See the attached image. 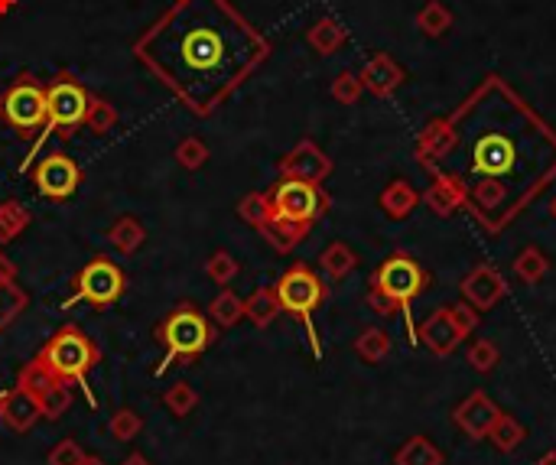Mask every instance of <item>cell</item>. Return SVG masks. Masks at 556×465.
<instances>
[{"label": "cell", "mask_w": 556, "mask_h": 465, "mask_svg": "<svg viewBox=\"0 0 556 465\" xmlns=\"http://www.w3.org/2000/svg\"><path fill=\"white\" fill-rule=\"evenodd\" d=\"M137 56L205 114L267 56V43L225 0H179L137 43Z\"/></svg>", "instance_id": "cell-1"}, {"label": "cell", "mask_w": 556, "mask_h": 465, "mask_svg": "<svg viewBox=\"0 0 556 465\" xmlns=\"http://www.w3.org/2000/svg\"><path fill=\"white\" fill-rule=\"evenodd\" d=\"M452 114L475 131L469 144V183L498 179L508 189L521 186L530 205L556 179V131L501 75H485Z\"/></svg>", "instance_id": "cell-2"}, {"label": "cell", "mask_w": 556, "mask_h": 465, "mask_svg": "<svg viewBox=\"0 0 556 465\" xmlns=\"http://www.w3.org/2000/svg\"><path fill=\"white\" fill-rule=\"evenodd\" d=\"M329 209V196L319 189V183H306V179L283 176L267 196V238L277 244L280 251L296 248L306 231L313 228Z\"/></svg>", "instance_id": "cell-3"}, {"label": "cell", "mask_w": 556, "mask_h": 465, "mask_svg": "<svg viewBox=\"0 0 556 465\" xmlns=\"http://www.w3.org/2000/svg\"><path fill=\"white\" fill-rule=\"evenodd\" d=\"M430 287V274L420 261H413L410 254L397 251L391 257H384L381 267L371 274V290L368 303L374 313L381 316H410V306L417 303V296Z\"/></svg>", "instance_id": "cell-4"}, {"label": "cell", "mask_w": 556, "mask_h": 465, "mask_svg": "<svg viewBox=\"0 0 556 465\" xmlns=\"http://www.w3.org/2000/svg\"><path fill=\"white\" fill-rule=\"evenodd\" d=\"M274 293H277V303H280L283 313H290L293 319H300L306 326L309 342H313V355L319 358L322 348H319L316 329H313V313L322 306V300H326V287H322V280L309 267L296 264L280 277Z\"/></svg>", "instance_id": "cell-5"}, {"label": "cell", "mask_w": 556, "mask_h": 465, "mask_svg": "<svg viewBox=\"0 0 556 465\" xmlns=\"http://www.w3.org/2000/svg\"><path fill=\"white\" fill-rule=\"evenodd\" d=\"M160 339L166 342V355L157 374H163L176 358H196L202 348H209L212 329H209V322L202 319V313H196L192 306H183V309H176L173 316H166V322L160 326Z\"/></svg>", "instance_id": "cell-6"}, {"label": "cell", "mask_w": 556, "mask_h": 465, "mask_svg": "<svg viewBox=\"0 0 556 465\" xmlns=\"http://www.w3.org/2000/svg\"><path fill=\"white\" fill-rule=\"evenodd\" d=\"M92 365H95V348L79 329H62L43 352V368L59 374V378H79L85 394H88L85 374ZM88 400H92V394H88Z\"/></svg>", "instance_id": "cell-7"}, {"label": "cell", "mask_w": 556, "mask_h": 465, "mask_svg": "<svg viewBox=\"0 0 556 465\" xmlns=\"http://www.w3.org/2000/svg\"><path fill=\"white\" fill-rule=\"evenodd\" d=\"M88 114V95L79 82L72 79H62L56 85H49L46 92V131H59V134H69L75 131Z\"/></svg>", "instance_id": "cell-8"}, {"label": "cell", "mask_w": 556, "mask_h": 465, "mask_svg": "<svg viewBox=\"0 0 556 465\" xmlns=\"http://www.w3.org/2000/svg\"><path fill=\"white\" fill-rule=\"evenodd\" d=\"M0 114L17 131L30 134L36 127H46V92L33 79H20L7 95L0 98Z\"/></svg>", "instance_id": "cell-9"}, {"label": "cell", "mask_w": 556, "mask_h": 465, "mask_svg": "<svg viewBox=\"0 0 556 465\" xmlns=\"http://www.w3.org/2000/svg\"><path fill=\"white\" fill-rule=\"evenodd\" d=\"M121 290H124L121 270L114 267L111 261H105V257H95V261L79 274V280H75V296L66 306L79 303V300H92L98 306H108V303L118 300Z\"/></svg>", "instance_id": "cell-10"}, {"label": "cell", "mask_w": 556, "mask_h": 465, "mask_svg": "<svg viewBox=\"0 0 556 465\" xmlns=\"http://www.w3.org/2000/svg\"><path fill=\"white\" fill-rule=\"evenodd\" d=\"M498 417H501V407L495 404V400H491L485 391H472L456 410H452V426L462 430L469 439H475V443H482V439H488L491 426H495Z\"/></svg>", "instance_id": "cell-11"}, {"label": "cell", "mask_w": 556, "mask_h": 465, "mask_svg": "<svg viewBox=\"0 0 556 465\" xmlns=\"http://www.w3.org/2000/svg\"><path fill=\"white\" fill-rule=\"evenodd\" d=\"M462 339H465V332L456 322V316H452V306L433 309V313L417 326V342H423L436 358L452 355L462 345Z\"/></svg>", "instance_id": "cell-12"}, {"label": "cell", "mask_w": 556, "mask_h": 465, "mask_svg": "<svg viewBox=\"0 0 556 465\" xmlns=\"http://www.w3.org/2000/svg\"><path fill=\"white\" fill-rule=\"evenodd\" d=\"M430 186L423 192V205L439 218H449L456 215L459 209H465V199H469V183H465L462 176L456 173H446V170H430Z\"/></svg>", "instance_id": "cell-13"}, {"label": "cell", "mask_w": 556, "mask_h": 465, "mask_svg": "<svg viewBox=\"0 0 556 465\" xmlns=\"http://www.w3.org/2000/svg\"><path fill=\"white\" fill-rule=\"evenodd\" d=\"M459 290H462L465 303H469L472 309L488 313V309H495L504 296H508V283H504V277L491 264H478L462 277Z\"/></svg>", "instance_id": "cell-14"}, {"label": "cell", "mask_w": 556, "mask_h": 465, "mask_svg": "<svg viewBox=\"0 0 556 465\" xmlns=\"http://www.w3.org/2000/svg\"><path fill=\"white\" fill-rule=\"evenodd\" d=\"M456 144H459V131L449 114L446 118H436L426 124V131L417 137V163L423 170H436L439 163L449 160V153L456 150Z\"/></svg>", "instance_id": "cell-15"}, {"label": "cell", "mask_w": 556, "mask_h": 465, "mask_svg": "<svg viewBox=\"0 0 556 465\" xmlns=\"http://www.w3.org/2000/svg\"><path fill=\"white\" fill-rule=\"evenodd\" d=\"M79 179H82L79 166L69 157H62V153H53V157H46L40 163V170H36V189L49 199H66L79 189Z\"/></svg>", "instance_id": "cell-16"}, {"label": "cell", "mask_w": 556, "mask_h": 465, "mask_svg": "<svg viewBox=\"0 0 556 465\" xmlns=\"http://www.w3.org/2000/svg\"><path fill=\"white\" fill-rule=\"evenodd\" d=\"M329 173H332V163L316 144H300L283 160V176L306 179V183H322Z\"/></svg>", "instance_id": "cell-17"}, {"label": "cell", "mask_w": 556, "mask_h": 465, "mask_svg": "<svg viewBox=\"0 0 556 465\" xmlns=\"http://www.w3.org/2000/svg\"><path fill=\"white\" fill-rule=\"evenodd\" d=\"M400 82H404V69H400L397 62L391 56H384V53L371 56L368 66L361 69V85H365L368 92L381 95V98L384 95H394L397 88H400Z\"/></svg>", "instance_id": "cell-18"}, {"label": "cell", "mask_w": 556, "mask_h": 465, "mask_svg": "<svg viewBox=\"0 0 556 465\" xmlns=\"http://www.w3.org/2000/svg\"><path fill=\"white\" fill-rule=\"evenodd\" d=\"M394 465H446V456L430 436L413 433L404 439V446L394 452Z\"/></svg>", "instance_id": "cell-19"}, {"label": "cell", "mask_w": 556, "mask_h": 465, "mask_svg": "<svg viewBox=\"0 0 556 465\" xmlns=\"http://www.w3.org/2000/svg\"><path fill=\"white\" fill-rule=\"evenodd\" d=\"M417 205H420V192L410 183H404V179H394V183L381 192V212L391 218V222H404V218L413 215Z\"/></svg>", "instance_id": "cell-20"}, {"label": "cell", "mask_w": 556, "mask_h": 465, "mask_svg": "<svg viewBox=\"0 0 556 465\" xmlns=\"http://www.w3.org/2000/svg\"><path fill=\"white\" fill-rule=\"evenodd\" d=\"M547 274H550V257L543 254L540 248H534V244L514 257V277L521 280L524 287H537Z\"/></svg>", "instance_id": "cell-21"}, {"label": "cell", "mask_w": 556, "mask_h": 465, "mask_svg": "<svg viewBox=\"0 0 556 465\" xmlns=\"http://www.w3.org/2000/svg\"><path fill=\"white\" fill-rule=\"evenodd\" d=\"M524 439H527L524 423L501 410V417L495 420V426H491V433H488V443L495 446L498 452H514Z\"/></svg>", "instance_id": "cell-22"}, {"label": "cell", "mask_w": 556, "mask_h": 465, "mask_svg": "<svg viewBox=\"0 0 556 465\" xmlns=\"http://www.w3.org/2000/svg\"><path fill=\"white\" fill-rule=\"evenodd\" d=\"M319 264H322V270H326V274H329L332 280H342V277H348V274H352V270H355L358 257H355L352 248H348V244L335 241V244H329L326 251H322Z\"/></svg>", "instance_id": "cell-23"}, {"label": "cell", "mask_w": 556, "mask_h": 465, "mask_svg": "<svg viewBox=\"0 0 556 465\" xmlns=\"http://www.w3.org/2000/svg\"><path fill=\"white\" fill-rule=\"evenodd\" d=\"M355 352L361 361H368V365H378V361L391 355V335L384 329H365L355 339Z\"/></svg>", "instance_id": "cell-24"}, {"label": "cell", "mask_w": 556, "mask_h": 465, "mask_svg": "<svg viewBox=\"0 0 556 465\" xmlns=\"http://www.w3.org/2000/svg\"><path fill=\"white\" fill-rule=\"evenodd\" d=\"M417 27H420L423 36H433V40H436V36L449 33V27H452L449 7L439 4V0H430V4H426L420 14H417Z\"/></svg>", "instance_id": "cell-25"}, {"label": "cell", "mask_w": 556, "mask_h": 465, "mask_svg": "<svg viewBox=\"0 0 556 465\" xmlns=\"http://www.w3.org/2000/svg\"><path fill=\"white\" fill-rule=\"evenodd\" d=\"M498 358H501V352H498V345L491 342V339H475L469 345V352H465V361H469V368L478 371V374H491V371H495L498 368Z\"/></svg>", "instance_id": "cell-26"}, {"label": "cell", "mask_w": 556, "mask_h": 465, "mask_svg": "<svg viewBox=\"0 0 556 465\" xmlns=\"http://www.w3.org/2000/svg\"><path fill=\"white\" fill-rule=\"evenodd\" d=\"M309 43H313L322 56H329V53H335V49L345 43V30L335 20H319L316 27L309 30Z\"/></svg>", "instance_id": "cell-27"}, {"label": "cell", "mask_w": 556, "mask_h": 465, "mask_svg": "<svg viewBox=\"0 0 556 465\" xmlns=\"http://www.w3.org/2000/svg\"><path fill=\"white\" fill-rule=\"evenodd\" d=\"M248 313L257 326H267L270 319L280 313V303H277V293H257L254 300L248 303Z\"/></svg>", "instance_id": "cell-28"}, {"label": "cell", "mask_w": 556, "mask_h": 465, "mask_svg": "<svg viewBox=\"0 0 556 465\" xmlns=\"http://www.w3.org/2000/svg\"><path fill=\"white\" fill-rule=\"evenodd\" d=\"M361 92H365L361 75H352V72H342L332 85V95H335V101H342V105H355Z\"/></svg>", "instance_id": "cell-29"}, {"label": "cell", "mask_w": 556, "mask_h": 465, "mask_svg": "<svg viewBox=\"0 0 556 465\" xmlns=\"http://www.w3.org/2000/svg\"><path fill=\"white\" fill-rule=\"evenodd\" d=\"M23 306V296L20 290L10 283V277H0V326L17 313V309Z\"/></svg>", "instance_id": "cell-30"}, {"label": "cell", "mask_w": 556, "mask_h": 465, "mask_svg": "<svg viewBox=\"0 0 556 465\" xmlns=\"http://www.w3.org/2000/svg\"><path fill=\"white\" fill-rule=\"evenodd\" d=\"M53 465H82V452L75 449V443H62L53 456H49Z\"/></svg>", "instance_id": "cell-31"}, {"label": "cell", "mask_w": 556, "mask_h": 465, "mask_svg": "<svg viewBox=\"0 0 556 465\" xmlns=\"http://www.w3.org/2000/svg\"><path fill=\"white\" fill-rule=\"evenodd\" d=\"M215 313L222 322H235L241 316V303L235 300V296H222V303L215 306Z\"/></svg>", "instance_id": "cell-32"}, {"label": "cell", "mask_w": 556, "mask_h": 465, "mask_svg": "<svg viewBox=\"0 0 556 465\" xmlns=\"http://www.w3.org/2000/svg\"><path fill=\"white\" fill-rule=\"evenodd\" d=\"M140 420L134 417V413H118V423H114V433L118 436H127V433H137Z\"/></svg>", "instance_id": "cell-33"}, {"label": "cell", "mask_w": 556, "mask_h": 465, "mask_svg": "<svg viewBox=\"0 0 556 465\" xmlns=\"http://www.w3.org/2000/svg\"><path fill=\"white\" fill-rule=\"evenodd\" d=\"M170 404H173L176 413H183V410L192 407V394H189V387H186V384H179V387H176V394L170 397Z\"/></svg>", "instance_id": "cell-34"}, {"label": "cell", "mask_w": 556, "mask_h": 465, "mask_svg": "<svg viewBox=\"0 0 556 465\" xmlns=\"http://www.w3.org/2000/svg\"><path fill=\"white\" fill-rule=\"evenodd\" d=\"M537 465H556V449H550V452H543V456L537 459Z\"/></svg>", "instance_id": "cell-35"}, {"label": "cell", "mask_w": 556, "mask_h": 465, "mask_svg": "<svg viewBox=\"0 0 556 465\" xmlns=\"http://www.w3.org/2000/svg\"><path fill=\"white\" fill-rule=\"evenodd\" d=\"M124 465H147V462H144V459H140V456H131V459H127V462H124Z\"/></svg>", "instance_id": "cell-36"}, {"label": "cell", "mask_w": 556, "mask_h": 465, "mask_svg": "<svg viewBox=\"0 0 556 465\" xmlns=\"http://www.w3.org/2000/svg\"><path fill=\"white\" fill-rule=\"evenodd\" d=\"M550 215H553V218H556V196H553V199H550Z\"/></svg>", "instance_id": "cell-37"}, {"label": "cell", "mask_w": 556, "mask_h": 465, "mask_svg": "<svg viewBox=\"0 0 556 465\" xmlns=\"http://www.w3.org/2000/svg\"><path fill=\"white\" fill-rule=\"evenodd\" d=\"M85 465H101V462H98V459H88Z\"/></svg>", "instance_id": "cell-38"}, {"label": "cell", "mask_w": 556, "mask_h": 465, "mask_svg": "<svg viewBox=\"0 0 556 465\" xmlns=\"http://www.w3.org/2000/svg\"><path fill=\"white\" fill-rule=\"evenodd\" d=\"M0 277H7V270H4V267H0Z\"/></svg>", "instance_id": "cell-39"}]
</instances>
